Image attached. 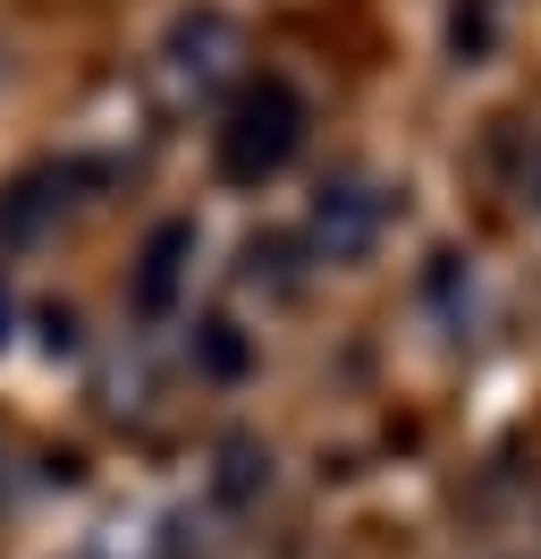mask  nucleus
<instances>
[{"mask_svg":"<svg viewBox=\"0 0 541 559\" xmlns=\"http://www.w3.org/2000/svg\"><path fill=\"white\" fill-rule=\"evenodd\" d=\"M195 365H203V373H220V382H237V373L254 365V348H245L237 322H195Z\"/></svg>","mask_w":541,"mask_h":559,"instance_id":"nucleus-7","label":"nucleus"},{"mask_svg":"<svg viewBox=\"0 0 541 559\" xmlns=\"http://www.w3.org/2000/svg\"><path fill=\"white\" fill-rule=\"evenodd\" d=\"M381 229H389V195L372 178H330L313 195V254L322 263H364L381 246Z\"/></svg>","mask_w":541,"mask_h":559,"instance_id":"nucleus-2","label":"nucleus"},{"mask_svg":"<svg viewBox=\"0 0 541 559\" xmlns=\"http://www.w3.org/2000/svg\"><path fill=\"white\" fill-rule=\"evenodd\" d=\"M68 204V170H34V178H17L9 195H0V238H34L51 212Z\"/></svg>","mask_w":541,"mask_h":559,"instance_id":"nucleus-5","label":"nucleus"},{"mask_svg":"<svg viewBox=\"0 0 541 559\" xmlns=\"http://www.w3.org/2000/svg\"><path fill=\"white\" fill-rule=\"evenodd\" d=\"M161 60H169V76L195 85V94H203V85H220L229 60H237V17H229V9H187V17L169 26Z\"/></svg>","mask_w":541,"mask_h":559,"instance_id":"nucleus-3","label":"nucleus"},{"mask_svg":"<svg viewBox=\"0 0 541 559\" xmlns=\"http://www.w3.org/2000/svg\"><path fill=\"white\" fill-rule=\"evenodd\" d=\"M263 484H270V450L263 441H220V500L229 509H245V500H263Z\"/></svg>","mask_w":541,"mask_h":559,"instance_id":"nucleus-6","label":"nucleus"},{"mask_svg":"<svg viewBox=\"0 0 541 559\" xmlns=\"http://www.w3.org/2000/svg\"><path fill=\"white\" fill-rule=\"evenodd\" d=\"M187 263H195V221H161L144 254H135V280H128V306L144 322H161L178 306V288H187Z\"/></svg>","mask_w":541,"mask_h":559,"instance_id":"nucleus-4","label":"nucleus"},{"mask_svg":"<svg viewBox=\"0 0 541 559\" xmlns=\"http://www.w3.org/2000/svg\"><path fill=\"white\" fill-rule=\"evenodd\" d=\"M9 322H17V297H9V280H0V348H9Z\"/></svg>","mask_w":541,"mask_h":559,"instance_id":"nucleus-9","label":"nucleus"},{"mask_svg":"<svg viewBox=\"0 0 541 559\" xmlns=\"http://www.w3.org/2000/svg\"><path fill=\"white\" fill-rule=\"evenodd\" d=\"M43 340H51V356H68V348H76V314L51 306V314H43Z\"/></svg>","mask_w":541,"mask_h":559,"instance_id":"nucleus-8","label":"nucleus"},{"mask_svg":"<svg viewBox=\"0 0 541 559\" xmlns=\"http://www.w3.org/2000/svg\"><path fill=\"white\" fill-rule=\"evenodd\" d=\"M304 144V103L288 76H263L245 103L229 110V128H220V170L237 187H263L270 170H288V153Z\"/></svg>","mask_w":541,"mask_h":559,"instance_id":"nucleus-1","label":"nucleus"}]
</instances>
